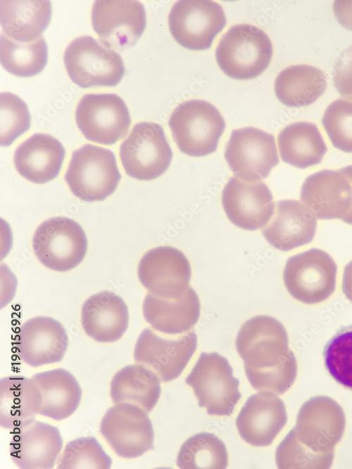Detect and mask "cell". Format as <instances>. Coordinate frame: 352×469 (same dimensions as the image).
Segmentation results:
<instances>
[{"label": "cell", "mask_w": 352, "mask_h": 469, "mask_svg": "<svg viewBox=\"0 0 352 469\" xmlns=\"http://www.w3.org/2000/svg\"><path fill=\"white\" fill-rule=\"evenodd\" d=\"M236 349L253 389L282 394L294 383L296 357L285 328L275 318L260 315L247 320L237 333Z\"/></svg>", "instance_id": "cell-1"}, {"label": "cell", "mask_w": 352, "mask_h": 469, "mask_svg": "<svg viewBox=\"0 0 352 469\" xmlns=\"http://www.w3.org/2000/svg\"><path fill=\"white\" fill-rule=\"evenodd\" d=\"M272 45L266 33L249 24L231 27L222 37L215 51L222 71L233 79L258 77L269 65Z\"/></svg>", "instance_id": "cell-2"}, {"label": "cell", "mask_w": 352, "mask_h": 469, "mask_svg": "<svg viewBox=\"0 0 352 469\" xmlns=\"http://www.w3.org/2000/svg\"><path fill=\"white\" fill-rule=\"evenodd\" d=\"M168 125L180 150L193 157L214 153L225 129L219 110L198 99L180 103L172 113Z\"/></svg>", "instance_id": "cell-3"}, {"label": "cell", "mask_w": 352, "mask_h": 469, "mask_svg": "<svg viewBox=\"0 0 352 469\" xmlns=\"http://www.w3.org/2000/svg\"><path fill=\"white\" fill-rule=\"evenodd\" d=\"M120 178L114 153L92 144L73 151L65 175L72 193L87 202L105 200L115 191Z\"/></svg>", "instance_id": "cell-4"}, {"label": "cell", "mask_w": 352, "mask_h": 469, "mask_svg": "<svg viewBox=\"0 0 352 469\" xmlns=\"http://www.w3.org/2000/svg\"><path fill=\"white\" fill-rule=\"evenodd\" d=\"M185 381L209 415L230 416L241 397L229 361L215 352H202Z\"/></svg>", "instance_id": "cell-5"}, {"label": "cell", "mask_w": 352, "mask_h": 469, "mask_svg": "<svg viewBox=\"0 0 352 469\" xmlns=\"http://www.w3.org/2000/svg\"><path fill=\"white\" fill-rule=\"evenodd\" d=\"M63 60L70 79L82 88L116 86L125 73L120 54L91 36L77 37L69 44Z\"/></svg>", "instance_id": "cell-6"}, {"label": "cell", "mask_w": 352, "mask_h": 469, "mask_svg": "<svg viewBox=\"0 0 352 469\" xmlns=\"http://www.w3.org/2000/svg\"><path fill=\"white\" fill-rule=\"evenodd\" d=\"M337 266L325 251L312 248L289 257L283 271L288 293L307 304L324 302L336 288Z\"/></svg>", "instance_id": "cell-7"}, {"label": "cell", "mask_w": 352, "mask_h": 469, "mask_svg": "<svg viewBox=\"0 0 352 469\" xmlns=\"http://www.w3.org/2000/svg\"><path fill=\"white\" fill-rule=\"evenodd\" d=\"M32 248L40 262L48 269L67 271L79 265L87 250V239L81 226L65 217L43 221L36 229Z\"/></svg>", "instance_id": "cell-8"}, {"label": "cell", "mask_w": 352, "mask_h": 469, "mask_svg": "<svg viewBox=\"0 0 352 469\" xmlns=\"http://www.w3.org/2000/svg\"><path fill=\"white\" fill-rule=\"evenodd\" d=\"M120 158L126 173L144 181L156 179L169 167L172 151L161 125L136 124L120 146Z\"/></svg>", "instance_id": "cell-9"}, {"label": "cell", "mask_w": 352, "mask_h": 469, "mask_svg": "<svg viewBox=\"0 0 352 469\" xmlns=\"http://www.w3.org/2000/svg\"><path fill=\"white\" fill-rule=\"evenodd\" d=\"M226 25L221 6L210 0H181L168 15L170 33L182 46L191 50L209 49Z\"/></svg>", "instance_id": "cell-10"}, {"label": "cell", "mask_w": 352, "mask_h": 469, "mask_svg": "<svg viewBox=\"0 0 352 469\" xmlns=\"http://www.w3.org/2000/svg\"><path fill=\"white\" fill-rule=\"evenodd\" d=\"M75 120L87 139L103 145L123 139L131 124L126 104L115 94L84 95L77 105Z\"/></svg>", "instance_id": "cell-11"}, {"label": "cell", "mask_w": 352, "mask_h": 469, "mask_svg": "<svg viewBox=\"0 0 352 469\" xmlns=\"http://www.w3.org/2000/svg\"><path fill=\"white\" fill-rule=\"evenodd\" d=\"M225 158L235 176L246 181L266 178L279 162L274 136L251 127L232 131Z\"/></svg>", "instance_id": "cell-12"}, {"label": "cell", "mask_w": 352, "mask_h": 469, "mask_svg": "<svg viewBox=\"0 0 352 469\" xmlns=\"http://www.w3.org/2000/svg\"><path fill=\"white\" fill-rule=\"evenodd\" d=\"M92 23L103 44L121 51L134 45L143 34L146 12L138 1L98 0L93 4Z\"/></svg>", "instance_id": "cell-13"}, {"label": "cell", "mask_w": 352, "mask_h": 469, "mask_svg": "<svg viewBox=\"0 0 352 469\" xmlns=\"http://www.w3.org/2000/svg\"><path fill=\"white\" fill-rule=\"evenodd\" d=\"M100 432L113 451L125 458H137L153 449L154 432L147 412L130 404L109 408Z\"/></svg>", "instance_id": "cell-14"}, {"label": "cell", "mask_w": 352, "mask_h": 469, "mask_svg": "<svg viewBox=\"0 0 352 469\" xmlns=\"http://www.w3.org/2000/svg\"><path fill=\"white\" fill-rule=\"evenodd\" d=\"M196 347L197 335L194 330L178 338H164L146 328L136 342L134 358L160 381L169 382L180 375Z\"/></svg>", "instance_id": "cell-15"}, {"label": "cell", "mask_w": 352, "mask_h": 469, "mask_svg": "<svg viewBox=\"0 0 352 469\" xmlns=\"http://www.w3.org/2000/svg\"><path fill=\"white\" fill-rule=\"evenodd\" d=\"M346 418L342 408L332 398H310L300 408L292 428L297 439L316 453L334 452L344 435Z\"/></svg>", "instance_id": "cell-16"}, {"label": "cell", "mask_w": 352, "mask_h": 469, "mask_svg": "<svg viewBox=\"0 0 352 469\" xmlns=\"http://www.w3.org/2000/svg\"><path fill=\"white\" fill-rule=\"evenodd\" d=\"M137 274L149 293L170 299L180 297L188 288L191 269L188 259L180 250L159 246L142 257Z\"/></svg>", "instance_id": "cell-17"}, {"label": "cell", "mask_w": 352, "mask_h": 469, "mask_svg": "<svg viewBox=\"0 0 352 469\" xmlns=\"http://www.w3.org/2000/svg\"><path fill=\"white\" fill-rule=\"evenodd\" d=\"M222 204L229 220L239 228H263L275 211L272 195L263 181H246L232 176L222 193Z\"/></svg>", "instance_id": "cell-18"}, {"label": "cell", "mask_w": 352, "mask_h": 469, "mask_svg": "<svg viewBox=\"0 0 352 469\" xmlns=\"http://www.w3.org/2000/svg\"><path fill=\"white\" fill-rule=\"evenodd\" d=\"M68 345L63 325L49 316H36L24 323L16 335L17 353L32 367L61 361Z\"/></svg>", "instance_id": "cell-19"}, {"label": "cell", "mask_w": 352, "mask_h": 469, "mask_svg": "<svg viewBox=\"0 0 352 469\" xmlns=\"http://www.w3.org/2000/svg\"><path fill=\"white\" fill-rule=\"evenodd\" d=\"M10 457L22 469H51L59 456L63 439L58 429L36 419L12 430Z\"/></svg>", "instance_id": "cell-20"}, {"label": "cell", "mask_w": 352, "mask_h": 469, "mask_svg": "<svg viewBox=\"0 0 352 469\" xmlns=\"http://www.w3.org/2000/svg\"><path fill=\"white\" fill-rule=\"evenodd\" d=\"M287 421L283 401L275 393L262 392L250 396L241 408L236 425L241 438L251 445L272 444Z\"/></svg>", "instance_id": "cell-21"}, {"label": "cell", "mask_w": 352, "mask_h": 469, "mask_svg": "<svg viewBox=\"0 0 352 469\" xmlns=\"http://www.w3.org/2000/svg\"><path fill=\"white\" fill-rule=\"evenodd\" d=\"M300 199L316 219H342L352 206V186L339 170L323 169L306 179Z\"/></svg>", "instance_id": "cell-22"}, {"label": "cell", "mask_w": 352, "mask_h": 469, "mask_svg": "<svg viewBox=\"0 0 352 469\" xmlns=\"http://www.w3.org/2000/svg\"><path fill=\"white\" fill-rule=\"evenodd\" d=\"M316 228V217L303 203L283 200L276 203L274 217L263 234L273 248L287 252L310 243Z\"/></svg>", "instance_id": "cell-23"}, {"label": "cell", "mask_w": 352, "mask_h": 469, "mask_svg": "<svg viewBox=\"0 0 352 469\" xmlns=\"http://www.w3.org/2000/svg\"><path fill=\"white\" fill-rule=\"evenodd\" d=\"M200 309L198 295L189 286L177 298L149 293L142 304L145 320L155 330L167 335L182 334L191 329L199 320Z\"/></svg>", "instance_id": "cell-24"}, {"label": "cell", "mask_w": 352, "mask_h": 469, "mask_svg": "<svg viewBox=\"0 0 352 469\" xmlns=\"http://www.w3.org/2000/svg\"><path fill=\"white\" fill-rule=\"evenodd\" d=\"M129 322L127 307L113 292L105 290L83 304L81 323L86 334L99 342H113L123 335Z\"/></svg>", "instance_id": "cell-25"}, {"label": "cell", "mask_w": 352, "mask_h": 469, "mask_svg": "<svg viewBox=\"0 0 352 469\" xmlns=\"http://www.w3.org/2000/svg\"><path fill=\"white\" fill-rule=\"evenodd\" d=\"M65 155V148L58 139L49 134H35L18 146L14 164L26 179L44 184L58 176Z\"/></svg>", "instance_id": "cell-26"}, {"label": "cell", "mask_w": 352, "mask_h": 469, "mask_svg": "<svg viewBox=\"0 0 352 469\" xmlns=\"http://www.w3.org/2000/svg\"><path fill=\"white\" fill-rule=\"evenodd\" d=\"M42 403L40 391L32 378L10 375L0 380V425L15 430L35 420Z\"/></svg>", "instance_id": "cell-27"}, {"label": "cell", "mask_w": 352, "mask_h": 469, "mask_svg": "<svg viewBox=\"0 0 352 469\" xmlns=\"http://www.w3.org/2000/svg\"><path fill=\"white\" fill-rule=\"evenodd\" d=\"M51 18V4L46 0H1L0 23L11 39L29 42L42 37Z\"/></svg>", "instance_id": "cell-28"}, {"label": "cell", "mask_w": 352, "mask_h": 469, "mask_svg": "<svg viewBox=\"0 0 352 469\" xmlns=\"http://www.w3.org/2000/svg\"><path fill=\"white\" fill-rule=\"evenodd\" d=\"M32 379L42 396L39 415L61 420L76 411L81 401L82 390L69 371L53 369L36 373Z\"/></svg>", "instance_id": "cell-29"}, {"label": "cell", "mask_w": 352, "mask_h": 469, "mask_svg": "<svg viewBox=\"0 0 352 469\" xmlns=\"http://www.w3.org/2000/svg\"><path fill=\"white\" fill-rule=\"evenodd\" d=\"M282 160L300 169L319 164L327 148L318 127L298 122L286 126L278 134Z\"/></svg>", "instance_id": "cell-30"}, {"label": "cell", "mask_w": 352, "mask_h": 469, "mask_svg": "<svg viewBox=\"0 0 352 469\" xmlns=\"http://www.w3.org/2000/svg\"><path fill=\"white\" fill-rule=\"evenodd\" d=\"M161 392L160 380L139 364L121 368L111 382L110 394L114 404H134L147 413L156 406Z\"/></svg>", "instance_id": "cell-31"}, {"label": "cell", "mask_w": 352, "mask_h": 469, "mask_svg": "<svg viewBox=\"0 0 352 469\" xmlns=\"http://www.w3.org/2000/svg\"><path fill=\"white\" fill-rule=\"evenodd\" d=\"M327 86L324 72L308 65L286 68L277 76L275 93L277 99L287 107L309 105L318 100Z\"/></svg>", "instance_id": "cell-32"}, {"label": "cell", "mask_w": 352, "mask_h": 469, "mask_svg": "<svg viewBox=\"0 0 352 469\" xmlns=\"http://www.w3.org/2000/svg\"><path fill=\"white\" fill-rule=\"evenodd\" d=\"M48 49L43 38L29 42H20L4 33L0 39V60L3 68L12 75L20 77L34 76L46 65Z\"/></svg>", "instance_id": "cell-33"}, {"label": "cell", "mask_w": 352, "mask_h": 469, "mask_svg": "<svg viewBox=\"0 0 352 469\" xmlns=\"http://www.w3.org/2000/svg\"><path fill=\"white\" fill-rule=\"evenodd\" d=\"M228 464L223 442L209 432L195 434L181 446L177 465L182 469H225Z\"/></svg>", "instance_id": "cell-34"}, {"label": "cell", "mask_w": 352, "mask_h": 469, "mask_svg": "<svg viewBox=\"0 0 352 469\" xmlns=\"http://www.w3.org/2000/svg\"><path fill=\"white\" fill-rule=\"evenodd\" d=\"M323 357L329 375L339 384L352 390V325L339 330L327 342Z\"/></svg>", "instance_id": "cell-35"}, {"label": "cell", "mask_w": 352, "mask_h": 469, "mask_svg": "<svg viewBox=\"0 0 352 469\" xmlns=\"http://www.w3.org/2000/svg\"><path fill=\"white\" fill-rule=\"evenodd\" d=\"M333 459L334 452L316 453L303 444L292 429L275 451L276 464L280 469H327L332 465Z\"/></svg>", "instance_id": "cell-36"}, {"label": "cell", "mask_w": 352, "mask_h": 469, "mask_svg": "<svg viewBox=\"0 0 352 469\" xmlns=\"http://www.w3.org/2000/svg\"><path fill=\"white\" fill-rule=\"evenodd\" d=\"M112 460L93 437H78L69 442L59 456L58 469H108Z\"/></svg>", "instance_id": "cell-37"}, {"label": "cell", "mask_w": 352, "mask_h": 469, "mask_svg": "<svg viewBox=\"0 0 352 469\" xmlns=\"http://www.w3.org/2000/svg\"><path fill=\"white\" fill-rule=\"evenodd\" d=\"M322 126L337 149L352 153V98H338L326 108Z\"/></svg>", "instance_id": "cell-38"}, {"label": "cell", "mask_w": 352, "mask_h": 469, "mask_svg": "<svg viewBox=\"0 0 352 469\" xmlns=\"http://www.w3.org/2000/svg\"><path fill=\"white\" fill-rule=\"evenodd\" d=\"M30 127V115L26 103L9 92L0 94V143L10 146Z\"/></svg>", "instance_id": "cell-39"}, {"label": "cell", "mask_w": 352, "mask_h": 469, "mask_svg": "<svg viewBox=\"0 0 352 469\" xmlns=\"http://www.w3.org/2000/svg\"><path fill=\"white\" fill-rule=\"evenodd\" d=\"M333 82L341 95L352 98V46L342 51L336 59Z\"/></svg>", "instance_id": "cell-40"}, {"label": "cell", "mask_w": 352, "mask_h": 469, "mask_svg": "<svg viewBox=\"0 0 352 469\" xmlns=\"http://www.w3.org/2000/svg\"><path fill=\"white\" fill-rule=\"evenodd\" d=\"M333 12L339 23L352 31V0L334 1Z\"/></svg>", "instance_id": "cell-41"}, {"label": "cell", "mask_w": 352, "mask_h": 469, "mask_svg": "<svg viewBox=\"0 0 352 469\" xmlns=\"http://www.w3.org/2000/svg\"><path fill=\"white\" fill-rule=\"evenodd\" d=\"M342 290L346 298L352 302V261L348 262L344 267Z\"/></svg>", "instance_id": "cell-42"}, {"label": "cell", "mask_w": 352, "mask_h": 469, "mask_svg": "<svg viewBox=\"0 0 352 469\" xmlns=\"http://www.w3.org/2000/svg\"><path fill=\"white\" fill-rule=\"evenodd\" d=\"M349 180L352 186V165H348L339 169ZM344 222L352 225V206L349 212L342 218Z\"/></svg>", "instance_id": "cell-43"}]
</instances>
